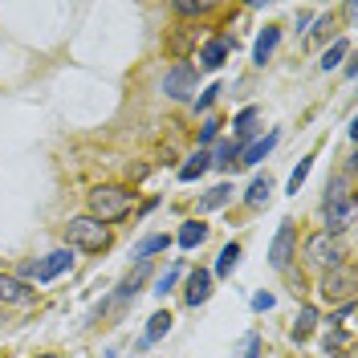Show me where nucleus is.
<instances>
[{"mask_svg":"<svg viewBox=\"0 0 358 358\" xmlns=\"http://www.w3.org/2000/svg\"><path fill=\"white\" fill-rule=\"evenodd\" d=\"M134 208V192L122 183H102L90 192V216L98 224H118Z\"/></svg>","mask_w":358,"mask_h":358,"instance_id":"nucleus-1","label":"nucleus"},{"mask_svg":"<svg viewBox=\"0 0 358 358\" xmlns=\"http://www.w3.org/2000/svg\"><path fill=\"white\" fill-rule=\"evenodd\" d=\"M66 241L73 248H86V252H102V248L110 245V228L98 224L94 216H73L66 224Z\"/></svg>","mask_w":358,"mask_h":358,"instance_id":"nucleus-2","label":"nucleus"},{"mask_svg":"<svg viewBox=\"0 0 358 358\" xmlns=\"http://www.w3.org/2000/svg\"><path fill=\"white\" fill-rule=\"evenodd\" d=\"M306 261H310L313 268H338L342 265V245H338L330 232H313L310 241H306Z\"/></svg>","mask_w":358,"mask_h":358,"instance_id":"nucleus-3","label":"nucleus"},{"mask_svg":"<svg viewBox=\"0 0 358 358\" xmlns=\"http://www.w3.org/2000/svg\"><path fill=\"white\" fill-rule=\"evenodd\" d=\"M322 297L334 306V301H355V268L350 265H338V268H330L326 277H322Z\"/></svg>","mask_w":358,"mask_h":358,"instance_id":"nucleus-4","label":"nucleus"},{"mask_svg":"<svg viewBox=\"0 0 358 358\" xmlns=\"http://www.w3.org/2000/svg\"><path fill=\"white\" fill-rule=\"evenodd\" d=\"M69 265H73V252H69V248H57V252H49L45 261L24 265V277H29V281H37V285H49V281H53V277H62Z\"/></svg>","mask_w":358,"mask_h":358,"instance_id":"nucleus-5","label":"nucleus"},{"mask_svg":"<svg viewBox=\"0 0 358 358\" xmlns=\"http://www.w3.org/2000/svg\"><path fill=\"white\" fill-rule=\"evenodd\" d=\"M192 90H196V66H192V62H179V66L167 69V78H163V94H167L171 102L192 98Z\"/></svg>","mask_w":358,"mask_h":358,"instance_id":"nucleus-6","label":"nucleus"},{"mask_svg":"<svg viewBox=\"0 0 358 358\" xmlns=\"http://www.w3.org/2000/svg\"><path fill=\"white\" fill-rule=\"evenodd\" d=\"M293 261V224L285 220L277 228V236H273V248H268V265L273 268H289Z\"/></svg>","mask_w":358,"mask_h":358,"instance_id":"nucleus-7","label":"nucleus"},{"mask_svg":"<svg viewBox=\"0 0 358 358\" xmlns=\"http://www.w3.org/2000/svg\"><path fill=\"white\" fill-rule=\"evenodd\" d=\"M0 301H8V306H33L37 301V289H29L21 277L0 273Z\"/></svg>","mask_w":358,"mask_h":358,"instance_id":"nucleus-8","label":"nucleus"},{"mask_svg":"<svg viewBox=\"0 0 358 358\" xmlns=\"http://www.w3.org/2000/svg\"><path fill=\"white\" fill-rule=\"evenodd\" d=\"M212 297V273L208 268H192V277H187V293H183V301L187 306H203Z\"/></svg>","mask_w":358,"mask_h":358,"instance_id":"nucleus-9","label":"nucleus"},{"mask_svg":"<svg viewBox=\"0 0 358 358\" xmlns=\"http://www.w3.org/2000/svg\"><path fill=\"white\" fill-rule=\"evenodd\" d=\"M350 224H355V200H342V203H334V208H326V232H330V236L346 232Z\"/></svg>","mask_w":358,"mask_h":358,"instance_id":"nucleus-10","label":"nucleus"},{"mask_svg":"<svg viewBox=\"0 0 358 358\" xmlns=\"http://www.w3.org/2000/svg\"><path fill=\"white\" fill-rule=\"evenodd\" d=\"M228 53H232V41L228 37H212V41L200 49V66L203 69H220L228 62Z\"/></svg>","mask_w":358,"mask_h":358,"instance_id":"nucleus-11","label":"nucleus"},{"mask_svg":"<svg viewBox=\"0 0 358 358\" xmlns=\"http://www.w3.org/2000/svg\"><path fill=\"white\" fill-rule=\"evenodd\" d=\"M277 45H281V29H277V24H265V33H261L257 45H252V62H257V66H265Z\"/></svg>","mask_w":358,"mask_h":358,"instance_id":"nucleus-12","label":"nucleus"},{"mask_svg":"<svg viewBox=\"0 0 358 358\" xmlns=\"http://www.w3.org/2000/svg\"><path fill=\"white\" fill-rule=\"evenodd\" d=\"M171 322H176V317H171L167 310L151 313V317H147V334H143V342H138V346H155L159 338H167V334H171Z\"/></svg>","mask_w":358,"mask_h":358,"instance_id":"nucleus-13","label":"nucleus"},{"mask_svg":"<svg viewBox=\"0 0 358 358\" xmlns=\"http://www.w3.org/2000/svg\"><path fill=\"white\" fill-rule=\"evenodd\" d=\"M167 248H171V236L167 232H155V236H147V241L134 245V257H138V265H147L155 252H167Z\"/></svg>","mask_w":358,"mask_h":358,"instance_id":"nucleus-14","label":"nucleus"},{"mask_svg":"<svg viewBox=\"0 0 358 358\" xmlns=\"http://www.w3.org/2000/svg\"><path fill=\"white\" fill-rule=\"evenodd\" d=\"M203 241H208V224H200V220H187L183 228H179V236H176L179 248H200Z\"/></svg>","mask_w":358,"mask_h":358,"instance_id":"nucleus-15","label":"nucleus"},{"mask_svg":"<svg viewBox=\"0 0 358 358\" xmlns=\"http://www.w3.org/2000/svg\"><path fill=\"white\" fill-rule=\"evenodd\" d=\"M277 138H281V134H277V131H268L265 138H257V143H248V147H245V163H248V167H257L261 159H268V151L277 147Z\"/></svg>","mask_w":358,"mask_h":358,"instance_id":"nucleus-16","label":"nucleus"},{"mask_svg":"<svg viewBox=\"0 0 358 358\" xmlns=\"http://www.w3.org/2000/svg\"><path fill=\"white\" fill-rule=\"evenodd\" d=\"M208 167H212L208 151H196V155H187V163L179 167V179H183V183H196V179H200L203 171H208Z\"/></svg>","mask_w":358,"mask_h":358,"instance_id":"nucleus-17","label":"nucleus"},{"mask_svg":"<svg viewBox=\"0 0 358 358\" xmlns=\"http://www.w3.org/2000/svg\"><path fill=\"white\" fill-rule=\"evenodd\" d=\"M268 196H273V179H268V176H257L252 183H248L245 203H248V208H261V203H268Z\"/></svg>","mask_w":358,"mask_h":358,"instance_id":"nucleus-18","label":"nucleus"},{"mask_svg":"<svg viewBox=\"0 0 358 358\" xmlns=\"http://www.w3.org/2000/svg\"><path fill=\"white\" fill-rule=\"evenodd\" d=\"M241 265V245H224L220 248V261L212 268V277H232V268Z\"/></svg>","mask_w":358,"mask_h":358,"instance_id":"nucleus-19","label":"nucleus"},{"mask_svg":"<svg viewBox=\"0 0 358 358\" xmlns=\"http://www.w3.org/2000/svg\"><path fill=\"white\" fill-rule=\"evenodd\" d=\"M232 200V183H220V187H212L208 196H200V212H216L224 203Z\"/></svg>","mask_w":358,"mask_h":358,"instance_id":"nucleus-20","label":"nucleus"},{"mask_svg":"<svg viewBox=\"0 0 358 358\" xmlns=\"http://www.w3.org/2000/svg\"><path fill=\"white\" fill-rule=\"evenodd\" d=\"M257 118H261V110L257 106H245V110L236 114V122H232V134L236 138H248V134L257 131Z\"/></svg>","mask_w":358,"mask_h":358,"instance_id":"nucleus-21","label":"nucleus"},{"mask_svg":"<svg viewBox=\"0 0 358 358\" xmlns=\"http://www.w3.org/2000/svg\"><path fill=\"white\" fill-rule=\"evenodd\" d=\"M313 326H317V310H313V306H301V317H297V326H293V338L306 342V338L313 334Z\"/></svg>","mask_w":358,"mask_h":358,"instance_id":"nucleus-22","label":"nucleus"},{"mask_svg":"<svg viewBox=\"0 0 358 358\" xmlns=\"http://www.w3.org/2000/svg\"><path fill=\"white\" fill-rule=\"evenodd\" d=\"M346 53H350V45H346V41H334V45H330V49H326V53H322V62H317V66H322V69H326V73H330V69H334L338 62L346 57Z\"/></svg>","mask_w":358,"mask_h":358,"instance_id":"nucleus-23","label":"nucleus"},{"mask_svg":"<svg viewBox=\"0 0 358 358\" xmlns=\"http://www.w3.org/2000/svg\"><path fill=\"white\" fill-rule=\"evenodd\" d=\"M176 281H179V265H171L167 273H159V277H155V289H151V293H155V297H167V293L176 289Z\"/></svg>","mask_w":358,"mask_h":358,"instance_id":"nucleus-24","label":"nucleus"},{"mask_svg":"<svg viewBox=\"0 0 358 358\" xmlns=\"http://www.w3.org/2000/svg\"><path fill=\"white\" fill-rule=\"evenodd\" d=\"M236 358H261V334H245L241 342H236V350H232Z\"/></svg>","mask_w":358,"mask_h":358,"instance_id":"nucleus-25","label":"nucleus"},{"mask_svg":"<svg viewBox=\"0 0 358 358\" xmlns=\"http://www.w3.org/2000/svg\"><path fill=\"white\" fill-rule=\"evenodd\" d=\"M232 155H236V143H228V138H224V143H216V151H212V167H228V163H232Z\"/></svg>","mask_w":358,"mask_h":358,"instance_id":"nucleus-26","label":"nucleus"},{"mask_svg":"<svg viewBox=\"0 0 358 358\" xmlns=\"http://www.w3.org/2000/svg\"><path fill=\"white\" fill-rule=\"evenodd\" d=\"M310 167H313V155H306L301 163H297V167H293V176H289V192H293V196H297V187L306 183V176H310Z\"/></svg>","mask_w":358,"mask_h":358,"instance_id":"nucleus-27","label":"nucleus"},{"mask_svg":"<svg viewBox=\"0 0 358 358\" xmlns=\"http://www.w3.org/2000/svg\"><path fill=\"white\" fill-rule=\"evenodd\" d=\"M342 200H350V196H346V179H334V187H326V208H334V203H342Z\"/></svg>","mask_w":358,"mask_h":358,"instance_id":"nucleus-28","label":"nucleus"},{"mask_svg":"<svg viewBox=\"0 0 358 358\" xmlns=\"http://www.w3.org/2000/svg\"><path fill=\"white\" fill-rule=\"evenodd\" d=\"M216 134H220V118H208V122H203V131H200V151L216 138Z\"/></svg>","mask_w":358,"mask_h":358,"instance_id":"nucleus-29","label":"nucleus"},{"mask_svg":"<svg viewBox=\"0 0 358 358\" xmlns=\"http://www.w3.org/2000/svg\"><path fill=\"white\" fill-rule=\"evenodd\" d=\"M216 94H220V86H208V90L200 94V98H196V110H208V106L216 102Z\"/></svg>","mask_w":358,"mask_h":358,"instance_id":"nucleus-30","label":"nucleus"},{"mask_svg":"<svg viewBox=\"0 0 358 358\" xmlns=\"http://www.w3.org/2000/svg\"><path fill=\"white\" fill-rule=\"evenodd\" d=\"M334 322H338V326H350V322H355V301H346V306L334 313Z\"/></svg>","mask_w":358,"mask_h":358,"instance_id":"nucleus-31","label":"nucleus"},{"mask_svg":"<svg viewBox=\"0 0 358 358\" xmlns=\"http://www.w3.org/2000/svg\"><path fill=\"white\" fill-rule=\"evenodd\" d=\"M176 13H183V17H196V13H208V4H187V0H179Z\"/></svg>","mask_w":358,"mask_h":358,"instance_id":"nucleus-32","label":"nucleus"},{"mask_svg":"<svg viewBox=\"0 0 358 358\" xmlns=\"http://www.w3.org/2000/svg\"><path fill=\"white\" fill-rule=\"evenodd\" d=\"M273 301H277L273 293H257V297H252V310H273Z\"/></svg>","mask_w":358,"mask_h":358,"instance_id":"nucleus-33","label":"nucleus"},{"mask_svg":"<svg viewBox=\"0 0 358 358\" xmlns=\"http://www.w3.org/2000/svg\"><path fill=\"white\" fill-rule=\"evenodd\" d=\"M334 358H350V355H334Z\"/></svg>","mask_w":358,"mask_h":358,"instance_id":"nucleus-34","label":"nucleus"}]
</instances>
